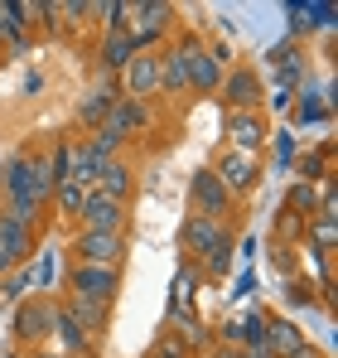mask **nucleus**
Here are the masks:
<instances>
[{
    "label": "nucleus",
    "mask_w": 338,
    "mask_h": 358,
    "mask_svg": "<svg viewBox=\"0 0 338 358\" xmlns=\"http://www.w3.org/2000/svg\"><path fill=\"white\" fill-rule=\"evenodd\" d=\"M0 194L5 199H29V203H44L54 199V179L44 170V155L39 150H15L5 160V175H0Z\"/></svg>",
    "instance_id": "obj_1"
},
{
    "label": "nucleus",
    "mask_w": 338,
    "mask_h": 358,
    "mask_svg": "<svg viewBox=\"0 0 338 358\" xmlns=\"http://www.w3.org/2000/svg\"><path fill=\"white\" fill-rule=\"evenodd\" d=\"M63 291H68V300L116 305L121 271H116V266H87V262H68V271H63Z\"/></svg>",
    "instance_id": "obj_2"
},
{
    "label": "nucleus",
    "mask_w": 338,
    "mask_h": 358,
    "mask_svg": "<svg viewBox=\"0 0 338 358\" xmlns=\"http://www.w3.org/2000/svg\"><path fill=\"white\" fill-rule=\"evenodd\" d=\"M218 102L223 112H266V78L251 63H232L218 83Z\"/></svg>",
    "instance_id": "obj_3"
},
{
    "label": "nucleus",
    "mask_w": 338,
    "mask_h": 358,
    "mask_svg": "<svg viewBox=\"0 0 338 358\" xmlns=\"http://www.w3.org/2000/svg\"><path fill=\"white\" fill-rule=\"evenodd\" d=\"M189 213L213 218V223H232V213H237V199L223 189V179L213 175L208 165L189 175Z\"/></svg>",
    "instance_id": "obj_4"
},
{
    "label": "nucleus",
    "mask_w": 338,
    "mask_h": 358,
    "mask_svg": "<svg viewBox=\"0 0 338 358\" xmlns=\"http://www.w3.org/2000/svg\"><path fill=\"white\" fill-rule=\"evenodd\" d=\"M213 175L223 179V189L232 199H247V194H256V184H261V155H247V150H218V160L208 165Z\"/></svg>",
    "instance_id": "obj_5"
},
{
    "label": "nucleus",
    "mask_w": 338,
    "mask_h": 358,
    "mask_svg": "<svg viewBox=\"0 0 338 358\" xmlns=\"http://www.w3.org/2000/svg\"><path fill=\"white\" fill-rule=\"evenodd\" d=\"M68 252H73V262L116 266V271H121V262H126V233H87V228H78V233L68 238Z\"/></svg>",
    "instance_id": "obj_6"
},
{
    "label": "nucleus",
    "mask_w": 338,
    "mask_h": 358,
    "mask_svg": "<svg viewBox=\"0 0 338 358\" xmlns=\"http://www.w3.org/2000/svg\"><path fill=\"white\" fill-rule=\"evenodd\" d=\"M198 44V34H174L160 49V97H189V49Z\"/></svg>",
    "instance_id": "obj_7"
},
{
    "label": "nucleus",
    "mask_w": 338,
    "mask_h": 358,
    "mask_svg": "<svg viewBox=\"0 0 338 358\" xmlns=\"http://www.w3.org/2000/svg\"><path fill=\"white\" fill-rule=\"evenodd\" d=\"M223 136H227V150L261 155V150H266V141H271L266 112H223Z\"/></svg>",
    "instance_id": "obj_8"
},
{
    "label": "nucleus",
    "mask_w": 338,
    "mask_h": 358,
    "mask_svg": "<svg viewBox=\"0 0 338 358\" xmlns=\"http://www.w3.org/2000/svg\"><path fill=\"white\" fill-rule=\"evenodd\" d=\"M116 87H121V97H131V102H155V97H160V54H135V59L121 68Z\"/></svg>",
    "instance_id": "obj_9"
},
{
    "label": "nucleus",
    "mask_w": 338,
    "mask_h": 358,
    "mask_svg": "<svg viewBox=\"0 0 338 358\" xmlns=\"http://www.w3.org/2000/svg\"><path fill=\"white\" fill-rule=\"evenodd\" d=\"M54 305L58 300H24V305L15 310V344H24V349H49Z\"/></svg>",
    "instance_id": "obj_10"
},
{
    "label": "nucleus",
    "mask_w": 338,
    "mask_h": 358,
    "mask_svg": "<svg viewBox=\"0 0 338 358\" xmlns=\"http://www.w3.org/2000/svg\"><path fill=\"white\" fill-rule=\"evenodd\" d=\"M78 228H87V233H126L131 228V203H116V199L92 189L82 213H78Z\"/></svg>",
    "instance_id": "obj_11"
},
{
    "label": "nucleus",
    "mask_w": 338,
    "mask_h": 358,
    "mask_svg": "<svg viewBox=\"0 0 338 358\" xmlns=\"http://www.w3.org/2000/svg\"><path fill=\"white\" fill-rule=\"evenodd\" d=\"M227 233H232V223H213V218L189 213V218H184V228H179V247H184V257L198 266V262H203V257H208Z\"/></svg>",
    "instance_id": "obj_12"
},
{
    "label": "nucleus",
    "mask_w": 338,
    "mask_h": 358,
    "mask_svg": "<svg viewBox=\"0 0 338 358\" xmlns=\"http://www.w3.org/2000/svg\"><path fill=\"white\" fill-rule=\"evenodd\" d=\"M49 339L58 344V354H63V358H92V354H97V339H92L73 315H68V305H63V300L54 305V329H49Z\"/></svg>",
    "instance_id": "obj_13"
},
{
    "label": "nucleus",
    "mask_w": 338,
    "mask_h": 358,
    "mask_svg": "<svg viewBox=\"0 0 338 358\" xmlns=\"http://www.w3.org/2000/svg\"><path fill=\"white\" fill-rule=\"evenodd\" d=\"M150 121H155V102H131V97H121L97 131H107V136H116V141H131V136H140Z\"/></svg>",
    "instance_id": "obj_14"
},
{
    "label": "nucleus",
    "mask_w": 338,
    "mask_h": 358,
    "mask_svg": "<svg viewBox=\"0 0 338 358\" xmlns=\"http://www.w3.org/2000/svg\"><path fill=\"white\" fill-rule=\"evenodd\" d=\"M29 44H34V29H29V20H24V5H20V0H0V49H5L10 59H24Z\"/></svg>",
    "instance_id": "obj_15"
},
{
    "label": "nucleus",
    "mask_w": 338,
    "mask_h": 358,
    "mask_svg": "<svg viewBox=\"0 0 338 358\" xmlns=\"http://www.w3.org/2000/svg\"><path fill=\"white\" fill-rule=\"evenodd\" d=\"M34 247H39V233L20 228L15 218H5V213H0V262H5V271H20V266H29Z\"/></svg>",
    "instance_id": "obj_16"
},
{
    "label": "nucleus",
    "mask_w": 338,
    "mask_h": 358,
    "mask_svg": "<svg viewBox=\"0 0 338 358\" xmlns=\"http://www.w3.org/2000/svg\"><path fill=\"white\" fill-rule=\"evenodd\" d=\"M92 59H97V73L102 78H121V68L135 59V44H131V34L126 29H102V39H97V49H92Z\"/></svg>",
    "instance_id": "obj_17"
},
{
    "label": "nucleus",
    "mask_w": 338,
    "mask_h": 358,
    "mask_svg": "<svg viewBox=\"0 0 338 358\" xmlns=\"http://www.w3.org/2000/svg\"><path fill=\"white\" fill-rule=\"evenodd\" d=\"M261 344H266L271 358H290L295 349H304L309 339H304V329H300L295 320H285V315H261Z\"/></svg>",
    "instance_id": "obj_18"
},
{
    "label": "nucleus",
    "mask_w": 338,
    "mask_h": 358,
    "mask_svg": "<svg viewBox=\"0 0 338 358\" xmlns=\"http://www.w3.org/2000/svg\"><path fill=\"white\" fill-rule=\"evenodd\" d=\"M116 102H121V87H116L112 78H102L97 87H87V92H82V102H78V112H73V117H78V126L97 131V126L107 121V112H112Z\"/></svg>",
    "instance_id": "obj_19"
},
{
    "label": "nucleus",
    "mask_w": 338,
    "mask_h": 358,
    "mask_svg": "<svg viewBox=\"0 0 338 358\" xmlns=\"http://www.w3.org/2000/svg\"><path fill=\"white\" fill-rule=\"evenodd\" d=\"M218 83H223V68L208 59V39H198V44L189 49V92L218 97Z\"/></svg>",
    "instance_id": "obj_20"
},
{
    "label": "nucleus",
    "mask_w": 338,
    "mask_h": 358,
    "mask_svg": "<svg viewBox=\"0 0 338 358\" xmlns=\"http://www.w3.org/2000/svg\"><path fill=\"white\" fill-rule=\"evenodd\" d=\"M102 165H107V160L92 150V141H68V179H78L82 189H97Z\"/></svg>",
    "instance_id": "obj_21"
},
{
    "label": "nucleus",
    "mask_w": 338,
    "mask_h": 358,
    "mask_svg": "<svg viewBox=\"0 0 338 358\" xmlns=\"http://www.w3.org/2000/svg\"><path fill=\"white\" fill-rule=\"evenodd\" d=\"M198 286H203V276H198V266L189 262V266L174 276V296H169V320H174V324L193 320V296H198Z\"/></svg>",
    "instance_id": "obj_22"
},
{
    "label": "nucleus",
    "mask_w": 338,
    "mask_h": 358,
    "mask_svg": "<svg viewBox=\"0 0 338 358\" xmlns=\"http://www.w3.org/2000/svg\"><path fill=\"white\" fill-rule=\"evenodd\" d=\"M97 194H107L116 203H131V194H135V170H131V160H107L102 175H97Z\"/></svg>",
    "instance_id": "obj_23"
},
{
    "label": "nucleus",
    "mask_w": 338,
    "mask_h": 358,
    "mask_svg": "<svg viewBox=\"0 0 338 358\" xmlns=\"http://www.w3.org/2000/svg\"><path fill=\"white\" fill-rule=\"evenodd\" d=\"M295 165H300V179H304V184H324V179H334V145L319 141V145L300 150Z\"/></svg>",
    "instance_id": "obj_24"
},
{
    "label": "nucleus",
    "mask_w": 338,
    "mask_h": 358,
    "mask_svg": "<svg viewBox=\"0 0 338 358\" xmlns=\"http://www.w3.org/2000/svg\"><path fill=\"white\" fill-rule=\"evenodd\" d=\"M63 305H68V315H73L92 339L112 329V305H92V300H63Z\"/></svg>",
    "instance_id": "obj_25"
},
{
    "label": "nucleus",
    "mask_w": 338,
    "mask_h": 358,
    "mask_svg": "<svg viewBox=\"0 0 338 358\" xmlns=\"http://www.w3.org/2000/svg\"><path fill=\"white\" fill-rule=\"evenodd\" d=\"M24 20H29V29H39V34H63L68 24H63V5H49V0H24Z\"/></svg>",
    "instance_id": "obj_26"
},
{
    "label": "nucleus",
    "mask_w": 338,
    "mask_h": 358,
    "mask_svg": "<svg viewBox=\"0 0 338 358\" xmlns=\"http://www.w3.org/2000/svg\"><path fill=\"white\" fill-rule=\"evenodd\" d=\"M304 247H309L314 257H324V252H338V218H324V213H314V218H309V228H304Z\"/></svg>",
    "instance_id": "obj_27"
},
{
    "label": "nucleus",
    "mask_w": 338,
    "mask_h": 358,
    "mask_svg": "<svg viewBox=\"0 0 338 358\" xmlns=\"http://www.w3.org/2000/svg\"><path fill=\"white\" fill-rule=\"evenodd\" d=\"M281 208H290L295 218H304V223H309V218L319 213V184H304V179H295V184L285 189V203H281Z\"/></svg>",
    "instance_id": "obj_28"
},
{
    "label": "nucleus",
    "mask_w": 338,
    "mask_h": 358,
    "mask_svg": "<svg viewBox=\"0 0 338 358\" xmlns=\"http://www.w3.org/2000/svg\"><path fill=\"white\" fill-rule=\"evenodd\" d=\"M87 194H92V189H82L78 179H63V184H54L49 208H54V213H63V218H78V213H82V203H87Z\"/></svg>",
    "instance_id": "obj_29"
},
{
    "label": "nucleus",
    "mask_w": 338,
    "mask_h": 358,
    "mask_svg": "<svg viewBox=\"0 0 338 358\" xmlns=\"http://www.w3.org/2000/svg\"><path fill=\"white\" fill-rule=\"evenodd\" d=\"M232 252H237V238L227 233V238L218 242V247H213V252H208L203 262H198V276H203V281H223L227 266H232Z\"/></svg>",
    "instance_id": "obj_30"
},
{
    "label": "nucleus",
    "mask_w": 338,
    "mask_h": 358,
    "mask_svg": "<svg viewBox=\"0 0 338 358\" xmlns=\"http://www.w3.org/2000/svg\"><path fill=\"white\" fill-rule=\"evenodd\" d=\"M304 228H309L304 218H295L290 208H281L276 223H271V242H281V247H295V252H300V247H304Z\"/></svg>",
    "instance_id": "obj_31"
},
{
    "label": "nucleus",
    "mask_w": 338,
    "mask_h": 358,
    "mask_svg": "<svg viewBox=\"0 0 338 358\" xmlns=\"http://www.w3.org/2000/svg\"><path fill=\"white\" fill-rule=\"evenodd\" d=\"M92 15H97V24H102V29H126L131 0H102V5H92Z\"/></svg>",
    "instance_id": "obj_32"
},
{
    "label": "nucleus",
    "mask_w": 338,
    "mask_h": 358,
    "mask_svg": "<svg viewBox=\"0 0 338 358\" xmlns=\"http://www.w3.org/2000/svg\"><path fill=\"white\" fill-rule=\"evenodd\" d=\"M285 300H290V305H304V310L324 305L319 291H314V281H304V276H290V281H285Z\"/></svg>",
    "instance_id": "obj_33"
},
{
    "label": "nucleus",
    "mask_w": 338,
    "mask_h": 358,
    "mask_svg": "<svg viewBox=\"0 0 338 358\" xmlns=\"http://www.w3.org/2000/svg\"><path fill=\"white\" fill-rule=\"evenodd\" d=\"M145 358H193V354L184 349V339H179L174 329H165V334H160V339L145 349Z\"/></svg>",
    "instance_id": "obj_34"
},
{
    "label": "nucleus",
    "mask_w": 338,
    "mask_h": 358,
    "mask_svg": "<svg viewBox=\"0 0 338 358\" xmlns=\"http://www.w3.org/2000/svg\"><path fill=\"white\" fill-rule=\"evenodd\" d=\"M44 170H49V179H54V184H63V179H68V141H58L54 150H44Z\"/></svg>",
    "instance_id": "obj_35"
},
{
    "label": "nucleus",
    "mask_w": 338,
    "mask_h": 358,
    "mask_svg": "<svg viewBox=\"0 0 338 358\" xmlns=\"http://www.w3.org/2000/svg\"><path fill=\"white\" fill-rule=\"evenodd\" d=\"M271 262H276V271H281L285 281H290L295 266H300V262H295V247H281V242H271Z\"/></svg>",
    "instance_id": "obj_36"
},
{
    "label": "nucleus",
    "mask_w": 338,
    "mask_h": 358,
    "mask_svg": "<svg viewBox=\"0 0 338 358\" xmlns=\"http://www.w3.org/2000/svg\"><path fill=\"white\" fill-rule=\"evenodd\" d=\"M87 15H92V5H87V0H68V5H63V24H68V29H78Z\"/></svg>",
    "instance_id": "obj_37"
},
{
    "label": "nucleus",
    "mask_w": 338,
    "mask_h": 358,
    "mask_svg": "<svg viewBox=\"0 0 338 358\" xmlns=\"http://www.w3.org/2000/svg\"><path fill=\"white\" fill-rule=\"evenodd\" d=\"M319 117H329V107H314V102H300L295 107V121L304 126V121H319Z\"/></svg>",
    "instance_id": "obj_38"
},
{
    "label": "nucleus",
    "mask_w": 338,
    "mask_h": 358,
    "mask_svg": "<svg viewBox=\"0 0 338 358\" xmlns=\"http://www.w3.org/2000/svg\"><path fill=\"white\" fill-rule=\"evenodd\" d=\"M290 358H329V354H324V349H314V344H304V349H295Z\"/></svg>",
    "instance_id": "obj_39"
},
{
    "label": "nucleus",
    "mask_w": 338,
    "mask_h": 358,
    "mask_svg": "<svg viewBox=\"0 0 338 358\" xmlns=\"http://www.w3.org/2000/svg\"><path fill=\"white\" fill-rule=\"evenodd\" d=\"M29 358H63L58 349H29Z\"/></svg>",
    "instance_id": "obj_40"
},
{
    "label": "nucleus",
    "mask_w": 338,
    "mask_h": 358,
    "mask_svg": "<svg viewBox=\"0 0 338 358\" xmlns=\"http://www.w3.org/2000/svg\"><path fill=\"white\" fill-rule=\"evenodd\" d=\"M0 276H10V271H5V262H0Z\"/></svg>",
    "instance_id": "obj_41"
},
{
    "label": "nucleus",
    "mask_w": 338,
    "mask_h": 358,
    "mask_svg": "<svg viewBox=\"0 0 338 358\" xmlns=\"http://www.w3.org/2000/svg\"><path fill=\"white\" fill-rule=\"evenodd\" d=\"M0 59H5V49H0Z\"/></svg>",
    "instance_id": "obj_42"
}]
</instances>
